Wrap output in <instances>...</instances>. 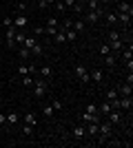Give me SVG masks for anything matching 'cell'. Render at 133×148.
I'll list each match as a JSON object with an SVG mask.
<instances>
[{
  "mask_svg": "<svg viewBox=\"0 0 133 148\" xmlns=\"http://www.w3.org/2000/svg\"><path fill=\"white\" fill-rule=\"evenodd\" d=\"M104 11H107V7H104V5H100L98 9H95V11H84L82 16H80V18H82L84 22H87V25H91V27H93V25H98V22L102 20Z\"/></svg>",
  "mask_w": 133,
  "mask_h": 148,
  "instance_id": "1",
  "label": "cell"
},
{
  "mask_svg": "<svg viewBox=\"0 0 133 148\" xmlns=\"http://www.w3.org/2000/svg\"><path fill=\"white\" fill-rule=\"evenodd\" d=\"M47 93H49V82L44 77H36V82H33V97L42 99Z\"/></svg>",
  "mask_w": 133,
  "mask_h": 148,
  "instance_id": "2",
  "label": "cell"
},
{
  "mask_svg": "<svg viewBox=\"0 0 133 148\" xmlns=\"http://www.w3.org/2000/svg\"><path fill=\"white\" fill-rule=\"evenodd\" d=\"M89 75H91V82H93V84H104V82H107V73H104V71H102V69H98V66H93V69H89Z\"/></svg>",
  "mask_w": 133,
  "mask_h": 148,
  "instance_id": "3",
  "label": "cell"
},
{
  "mask_svg": "<svg viewBox=\"0 0 133 148\" xmlns=\"http://www.w3.org/2000/svg\"><path fill=\"white\" fill-rule=\"evenodd\" d=\"M104 22H107L109 29H113V27H118V11H115L113 7H107V11H104Z\"/></svg>",
  "mask_w": 133,
  "mask_h": 148,
  "instance_id": "4",
  "label": "cell"
},
{
  "mask_svg": "<svg viewBox=\"0 0 133 148\" xmlns=\"http://www.w3.org/2000/svg\"><path fill=\"white\" fill-rule=\"evenodd\" d=\"M71 137H73L76 142H82V139H87V126H84V124H76V126L71 128Z\"/></svg>",
  "mask_w": 133,
  "mask_h": 148,
  "instance_id": "5",
  "label": "cell"
},
{
  "mask_svg": "<svg viewBox=\"0 0 133 148\" xmlns=\"http://www.w3.org/2000/svg\"><path fill=\"white\" fill-rule=\"evenodd\" d=\"M13 27L16 29H29V18L25 13H16L13 16Z\"/></svg>",
  "mask_w": 133,
  "mask_h": 148,
  "instance_id": "6",
  "label": "cell"
},
{
  "mask_svg": "<svg viewBox=\"0 0 133 148\" xmlns=\"http://www.w3.org/2000/svg\"><path fill=\"white\" fill-rule=\"evenodd\" d=\"M115 11L118 13H131L133 16V5L127 0H115Z\"/></svg>",
  "mask_w": 133,
  "mask_h": 148,
  "instance_id": "7",
  "label": "cell"
},
{
  "mask_svg": "<svg viewBox=\"0 0 133 148\" xmlns=\"http://www.w3.org/2000/svg\"><path fill=\"white\" fill-rule=\"evenodd\" d=\"M20 111H16V108H9L7 111V126H16V124H20Z\"/></svg>",
  "mask_w": 133,
  "mask_h": 148,
  "instance_id": "8",
  "label": "cell"
},
{
  "mask_svg": "<svg viewBox=\"0 0 133 148\" xmlns=\"http://www.w3.org/2000/svg\"><path fill=\"white\" fill-rule=\"evenodd\" d=\"M38 73H40V77H44L47 82L53 80V66H51V64H40Z\"/></svg>",
  "mask_w": 133,
  "mask_h": 148,
  "instance_id": "9",
  "label": "cell"
},
{
  "mask_svg": "<svg viewBox=\"0 0 133 148\" xmlns=\"http://www.w3.org/2000/svg\"><path fill=\"white\" fill-rule=\"evenodd\" d=\"M22 124H31V126H38V113L36 111H27L22 117H20Z\"/></svg>",
  "mask_w": 133,
  "mask_h": 148,
  "instance_id": "10",
  "label": "cell"
},
{
  "mask_svg": "<svg viewBox=\"0 0 133 148\" xmlns=\"http://www.w3.org/2000/svg\"><path fill=\"white\" fill-rule=\"evenodd\" d=\"M40 113H42V117H44V119H53V115H56V111H53L51 102H44V104H40Z\"/></svg>",
  "mask_w": 133,
  "mask_h": 148,
  "instance_id": "11",
  "label": "cell"
},
{
  "mask_svg": "<svg viewBox=\"0 0 133 148\" xmlns=\"http://www.w3.org/2000/svg\"><path fill=\"white\" fill-rule=\"evenodd\" d=\"M118 95L120 97H129V95H133V84H127V82H122V84H118Z\"/></svg>",
  "mask_w": 133,
  "mask_h": 148,
  "instance_id": "12",
  "label": "cell"
},
{
  "mask_svg": "<svg viewBox=\"0 0 133 148\" xmlns=\"http://www.w3.org/2000/svg\"><path fill=\"white\" fill-rule=\"evenodd\" d=\"M118 104H120V111L131 113V108H133V97H131V95H129V97H118Z\"/></svg>",
  "mask_w": 133,
  "mask_h": 148,
  "instance_id": "13",
  "label": "cell"
},
{
  "mask_svg": "<svg viewBox=\"0 0 133 148\" xmlns=\"http://www.w3.org/2000/svg\"><path fill=\"white\" fill-rule=\"evenodd\" d=\"M107 44H109V49H111V53H120V51L127 47V42H124V40H109Z\"/></svg>",
  "mask_w": 133,
  "mask_h": 148,
  "instance_id": "14",
  "label": "cell"
},
{
  "mask_svg": "<svg viewBox=\"0 0 133 148\" xmlns=\"http://www.w3.org/2000/svg\"><path fill=\"white\" fill-rule=\"evenodd\" d=\"M87 27H89V25L84 22L82 18H76V20H73V27H71V29H73L78 36H80V33H84V31H87Z\"/></svg>",
  "mask_w": 133,
  "mask_h": 148,
  "instance_id": "15",
  "label": "cell"
},
{
  "mask_svg": "<svg viewBox=\"0 0 133 148\" xmlns=\"http://www.w3.org/2000/svg\"><path fill=\"white\" fill-rule=\"evenodd\" d=\"M102 60H104V64H107V66L111 69V71H113V69L118 66V53H109V56H104Z\"/></svg>",
  "mask_w": 133,
  "mask_h": 148,
  "instance_id": "16",
  "label": "cell"
},
{
  "mask_svg": "<svg viewBox=\"0 0 133 148\" xmlns=\"http://www.w3.org/2000/svg\"><path fill=\"white\" fill-rule=\"evenodd\" d=\"M16 51H18V58H20V62H29V60H31V51L27 49V47H18Z\"/></svg>",
  "mask_w": 133,
  "mask_h": 148,
  "instance_id": "17",
  "label": "cell"
},
{
  "mask_svg": "<svg viewBox=\"0 0 133 148\" xmlns=\"http://www.w3.org/2000/svg\"><path fill=\"white\" fill-rule=\"evenodd\" d=\"M51 7H53V9H56V13H60V16H67V13H69V9H67V5H64L62 0H56Z\"/></svg>",
  "mask_w": 133,
  "mask_h": 148,
  "instance_id": "18",
  "label": "cell"
},
{
  "mask_svg": "<svg viewBox=\"0 0 133 148\" xmlns=\"http://www.w3.org/2000/svg\"><path fill=\"white\" fill-rule=\"evenodd\" d=\"M84 126H87V137H91V139H95V137H98V124L89 122V124H84Z\"/></svg>",
  "mask_w": 133,
  "mask_h": 148,
  "instance_id": "19",
  "label": "cell"
},
{
  "mask_svg": "<svg viewBox=\"0 0 133 148\" xmlns=\"http://www.w3.org/2000/svg\"><path fill=\"white\" fill-rule=\"evenodd\" d=\"M36 135V126H31V124H22V137H33Z\"/></svg>",
  "mask_w": 133,
  "mask_h": 148,
  "instance_id": "20",
  "label": "cell"
},
{
  "mask_svg": "<svg viewBox=\"0 0 133 148\" xmlns=\"http://www.w3.org/2000/svg\"><path fill=\"white\" fill-rule=\"evenodd\" d=\"M64 38H67V42L76 44V40H78V33H76L73 29H64Z\"/></svg>",
  "mask_w": 133,
  "mask_h": 148,
  "instance_id": "21",
  "label": "cell"
},
{
  "mask_svg": "<svg viewBox=\"0 0 133 148\" xmlns=\"http://www.w3.org/2000/svg\"><path fill=\"white\" fill-rule=\"evenodd\" d=\"M120 95H118V88H107V93H104V99H109V102H113V99H118Z\"/></svg>",
  "mask_w": 133,
  "mask_h": 148,
  "instance_id": "22",
  "label": "cell"
},
{
  "mask_svg": "<svg viewBox=\"0 0 133 148\" xmlns=\"http://www.w3.org/2000/svg\"><path fill=\"white\" fill-rule=\"evenodd\" d=\"M73 73H76V77L80 80L82 75H87V73H89V69L84 66V64H76V69H73Z\"/></svg>",
  "mask_w": 133,
  "mask_h": 148,
  "instance_id": "23",
  "label": "cell"
},
{
  "mask_svg": "<svg viewBox=\"0 0 133 148\" xmlns=\"http://www.w3.org/2000/svg\"><path fill=\"white\" fill-rule=\"evenodd\" d=\"M44 27H60V20H58V16H49V18L44 20Z\"/></svg>",
  "mask_w": 133,
  "mask_h": 148,
  "instance_id": "24",
  "label": "cell"
},
{
  "mask_svg": "<svg viewBox=\"0 0 133 148\" xmlns=\"http://www.w3.org/2000/svg\"><path fill=\"white\" fill-rule=\"evenodd\" d=\"M33 82H36L33 75H22V77H20V84H22V86H33Z\"/></svg>",
  "mask_w": 133,
  "mask_h": 148,
  "instance_id": "25",
  "label": "cell"
},
{
  "mask_svg": "<svg viewBox=\"0 0 133 148\" xmlns=\"http://www.w3.org/2000/svg\"><path fill=\"white\" fill-rule=\"evenodd\" d=\"M36 42H38V38H36V36H29V33H27V38H25V42H22V47L31 49V47H33Z\"/></svg>",
  "mask_w": 133,
  "mask_h": 148,
  "instance_id": "26",
  "label": "cell"
},
{
  "mask_svg": "<svg viewBox=\"0 0 133 148\" xmlns=\"http://www.w3.org/2000/svg\"><path fill=\"white\" fill-rule=\"evenodd\" d=\"M53 40H56V44H64V42H67V38H64V31H62V29H58V33L53 36Z\"/></svg>",
  "mask_w": 133,
  "mask_h": 148,
  "instance_id": "27",
  "label": "cell"
},
{
  "mask_svg": "<svg viewBox=\"0 0 133 148\" xmlns=\"http://www.w3.org/2000/svg\"><path fill=\"white\" fill-rule=\"evenodd\" d=\"M98 53H100V58L109 56V53H111V49H109V44H107V42H104V44H100V49H98Z\"/></svg>",
  "mask_w": 133,
  "mask_h": 148,
  "instance_id": "28",
  "label": "cell"
},
{
  "mask_svg": "<svg viewBox=\"0 0 133 148\" xmlns=\"http://www.w3.org/2000/svg\"><path fill=\"white\" fill-rule=\"evenodd\" d=\"M31 33H33V36H44V25H36V27H31Z\"/></svg>",
  "mask_w": 133,
  "mask_h": 148,
  "instance_id": "29",
  "label": "cell"
},
{
  "mask_svg": "<svg viewBox=\"0 0 133 148\" xmlns=\"http://www.w3.org/2000/svg\"><path fill=\"white\" fill-rule=\"evenodd\" d=\"M51 106H53V111H56V113H60V111L64 108V104L60 102V99H53V102H51Z\"/></svg>",
  "mask_w": 133,
  "mask_h": 148,
  "instance_id": "30",
  "label": "cell"
},
{
  "mask_svg": "<svg viewBox=\"0 0 133 148\" xmlns=\"http://www.w3.org/2000/svg\"><path fill=\"white\" fill-rule=\"evenodd\" d=\"M84 111L91 113V115H95V113H98V104H93V102H91V104H87V108H84Z\"/></svg>",
  "mask_w": 133,
  "mask_h": 148,
  "instance_id": "31",
  "label": "cell"
},
{
  "mask_svg": "<svg viewBox=\"0 0 133 148\" xmlns=\"http://www.w3.org/2000/svg\"><path fill=\"white\" fill-rule=\"evenodd\" d=\"M56 33H58V29H56V27H44V36H51V38H53Z\"/></svg>",
  "mask_w": 133,
  "mask_h": 148,
  "instance_id": "32",
  "label": "cell"
},
{
  "mask_svg": "<svg viewBox=\"0 0 133 148\" xmlns=\"http://www.w3.org/2000/svg\"><path fill=\"white\" fill-rule=\"evenodd\" d=\"M16 9H18V13H25L27 11V2H25V0H20L18 5H16Z\"/></svg>",
  "mask_w": 133,
  "mask_h": 148,
  "instance_id": "33",
  "label": "cell"
},
{
  "mask_svg": "<svg viewBox=\"0 0 133 148\" xmlns=\"http://www.w3.org/2000/svg\"><path fill=\"white\" fill-rule=\"evenodd\" d=\"M5 27H13V16H9V18H2V29Z\"/></svg>",
  "mask_w": 133,
  "mask_h": 148,
  "instance_id": "34",
  "label": "cell"
},
{
  "mask_svg": "<svg viewBox=\"0 0 133 148\" xmlns=\"http://www.w3.org/2000/svg\"><path fill=\"white\" fill-rule=\"evenodd\" d=\"M0 126H7V113L0 111Z\"/></svg>",
  "mask_w": 133,
  "mask_h": 148,
  "instance_id": "35",
  "label": "cell"
},
{
  "mask_svg": "<svg viewBox=\"0 0 133 148\" xmlns=\"http://www.w3.org/2000/svg\"><path fill=\"white\" fill-rule=\"evenodd\" d=\"M98 2H100V5H104V7H109V5H111V0H98Z\"/></svg>",
  "mask_w": 133,
  "mask_h": 148,
  "instance_id": "36",
  "label": "cell"
},
{
  "mask_svg": "<svg viewBox=\"0 0 133 148\" xmlns=\"http://www.w3.org/2000/svg\"><path fill=\"white\" fill-rule=\"evenodd\" d=\"M44 2H47V7H51L53 2H56V0H44Z\"/></svg>",
  "mask_w": 133,
  "mask_h": 148,
  "instance_id": "37",
  "label": "cell"
},
{
  "mask_svg": "<svg viewBox=\"0 0 133 148\" xmlns=\"http://www.w3.org/2000/svg\"><path fill=\"white\" fill-rule=\"evenodd\" d=\"M0 31H2V20H0Z\"/></svg>",
  "mask_w": 133,
  "mask_h": 148,
  "instance_id": "38",
  "label": "cell"
},
{
  "mask_svg": "<svg viewBox=\"0 0 133 148\" xmlns=\"http://www.w3.org/2000/svg\"><path fill=\"white\" fill-rule=\"evenodd\" d=\"M0 62H2V56H0Z\"/></svg>",
  "mask_w": 133,
  "mask_h": 148,
  "instance_id": "39",
  "label": "cell"
}]
</instances>
